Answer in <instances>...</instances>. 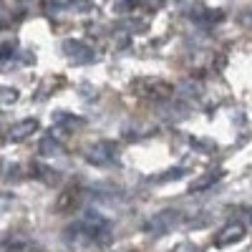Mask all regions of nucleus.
Wrapping results in <instances>:
<instances>
[{
    "mask_svg": "<svg viewBox=\"0 0 252 252\" xmlns=\"http://www.w3.org/2000/svg\"><path fill=\"white\" fill-rule=\"evenodd\" d=\"M179 222H182L179 209H161V212H157L154 217H149L144 222V232L152 235V237H161L166 232H172Z\"/></svg>",
    "mask_w": 252,
    "mask_h": 252,
    "instance_id": "1",
    "label": "nucleus"
},
{
    "mask_svg": "<svg viewBox=\"0 0 252 252\" xmlns=\"http://www.w3.org/2000/svg\"><path fill=\"white\" fill-rule=\"evenodd\" d=\"M76 229H81V232L86 235L89 240H103V237L109 235L111 224H109L106 217L98 215V212H86V215H83V220L78 222Z\"/></svg>",
    "mask_w": 252,
    "mask_h": 252,
    "instance_id": "2",
    "label": "nucleus"
},
{
    "mask_svg": "<svg viewBox=\"0 0 252 252\" xmlns=\"http://www.w3.org/2000/svg\"><path fill=\"white\" fill-rule=\"evenodd\" d=\"M83 159H86L89 164H94V166H109V164L116 161V144H111V141H96V144H91L86 149Z\"/></svg>",
    "mask_w": 252,
    "mask_h": 252,
    "instance_id": "3",
    "label": "nucleus"
},
{
    "mask_svg": "<svg viewBox=\"0 0 252 252\" xmlns=\"http://www.w3.org/2000/svg\"><path fill=\"white\" fill-rule=\"evenodd\" d=\"M245 240V224L240 222V220H229L220 232H217V237H215V247H220V250H224V247H232V245H237V242H242Z\"/></svg>",
    "mask_w": 252,
    "mask_h": 252,
    "instance_id": "4",
    "label": "nucleus"
},
{
    "mask_svg": "<svg viewBox=\"0 0 252 252\" xmlns=\"http://www.w3.org/2000/svg\"><path fill=\"white\" fill-rule=\"evenodd\" d=\"M61 51L66 53V58H71L73 63H89V61H94V51L83 43V40H76V38L63 40Z\"/></svg>",
    "mask_w": 252,
    "mask_h": 252,
    "instance_id": "5",
    "label": "nucleus"
},
{
    "mask_svg": "<svg viewBox=\"0 0 252 252\" xmlns=\"http://www.w3.org/2000/svg\"><path fill=\"white\" fill-rule=\"evenodd\" d=\"M35 131H38V121H35V119H23V121H15L10 129H8V139H10L13 144H18V141L31 139Z\"/></svg>",
    "mask_w": 252,
    "mask_h": 252,
    "instance_id": "6",
    "label": "nucleus"
},
{
    "mask_svg": "<svg viewBox=\"0 0 252 252\" xmlns=\"http://www.w3.org/2000/svg\"><path fill=\"white\" fill-rule=\"evenodd\" d=\"M222 177H224V169H209V172H204L202 177H197L192 184H189V192H204V189L215 187Z\"/></svg>",
    "mask_w": 252,
    "mask_h": 252,
    "instance_id": "7",
    "label": "nucleus"
},
{
    "mask_svg": "<svg viewBox=\"0 0 252 252\" xmlns=\"http://www.w3.org/2000/svg\"><path fill=\"white\" fill-rule=\"evenodd\" d=\"M38 152L43 154V157H58V154H63V146H61V141L56 139V136H43L40 139V144H38Z\"/></svg>",
    "mask_w": 252,
    "mask_h": 252,
    "instance_id": "8",
    "label": "nucleus"
},
{
    "mask_svg": "<svg viewBox=\"0 0 252 252\" xmlns=\"http://www.w3.org/2000/svg\"><path fill=\"white\" fill-rule=\"evenodd\" d=\"M56 121H58V124H66L71 131H73V129H78V126H83V119H78V116H68V114H58V116H56Z\"/></svg>",
    "mask_w": 252,
    "mask_h": 252,
    "instance_id": "9",
    "label": "nucleus"
},
{
    "mask_svg": "<svg viewBox=\"0 0 252 252\" xmlns=\"http://www.w3.org/2000/svg\"><path fill=\"white\" fill-rule=\"evenodd\" d=\"M237 20H240V26H242V28L252 31V8H245V10L237 15Z\"/></svg>",
    "mask_w": 252,
    "mask_h": 252,
    "instance_id": "10",
    "label": "nucleus"
},
{
    "mask_svg": "<svg viewBox=\"0 0 252 252\" xmlns=\"http://www.w3.org/2000/svg\"><path fill=\"white\" fill-rule=\"evenodd\" d=\"M0 96H3V103H5V106H8V103H15V101H18V91L10 89V86H3V94H0Z\"/></svg>",
    "mask_w": 252,
    "mask_h": 252,
    "instance_id": "11",
    "label": "nucleus"
},
{
    "mask_svg": "<svg viewBox=\"0 0 252 252\" xmlns=\"http://www.w3.org/2000/svg\"><path fill=\"white\" fill-rule=\"evenodd\" d=\"M174 252H199V250H197V245H192V242H182V245H177Z\"/></svg>",
    "mask_w": 252,
    "mask_h": 252,
    "instance_id": "12",
    "label": "nucleus"
},
{
    "mask_svg": "<svg viewBox=\"0 0 252 252\" xmlns=\"http://www.w3.org/2000/svg\"><path fill=\"white\" fill-rule=\"evenodd\" d=\"M245 212H247V217H250V220H252V209H245Z\"/></svg>",
    "mask_w": 252,
    "mask_h": 252,
    "instance_id": "13",
    "label": "nucleus"
}]
</instances>
